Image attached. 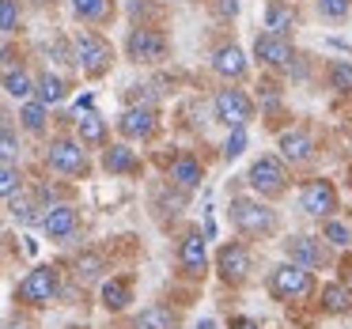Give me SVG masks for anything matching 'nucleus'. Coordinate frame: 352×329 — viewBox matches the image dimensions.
Returning <instances> with one entry per match:
<instances>
[{"mask_svg":"<svg viewBox=\"0 0 352 329\" xmlns=\"http://www.w3.org/2000/svg\"><path fill=\"white\" fill-rule=\"evenodd\" d=\"M231 223L246 238H269L276 231V212L258 197H231Z\"/></svg>","mask_w":352,"mask_h":329,"instance_id":"nucleus-1","label":"nucleus"},{"mask_svg":"<svg viewBox=\"0 0 352 329\" xmlns=\"http://www.w3.org/2000/svg\"><path fill=\"white\" fill-rule=\"evenodd\" d=\"M314 273L311 269H299L292 265V261H284V265H276L273 273H269V295L276 299V303H303V299L314 295Z\"/></svg>","mask_w":352,"mask_h":329,"instance_id":"nucleus-2","label":"nucleus"},{"mask_svg":"<svg viewBox=\"0 0 352 329\" xmlns=\"http://www.w3.org/2000/svg\"><path fill=\"white\" fill-rule=\"evenodd\" d=\"M246 185L258 193V201L284 197V190H288V167L280 163V155H261L246 170Z\"/></svg>","mask_w":352,"mask_h":329,"instance_id":"nucleus-3","label":"nucleus"},{"mask_svg":"<svg viewBox=\"0 0 352 329\" xmlns=\"http://www.w3.org/2000/svg\"><path fill=\"white\" fill-rule=\"evenodd\" d=\"M76 65H80V72H84L87 80L107 76L110 65H114V46H110L102 34L84 31V34L76 38Z\"/></svg>","mask_w":352,"mask_h":329,"instance_id":"nucleus-4","label":"nucleus"},{"mask_svg":"<svg viewBox=\"0 0 352 329\" xmlns=\"http://www.w3.org/2000/svg\"><path fill=\"white\" fill-rule=\"evenodd\" d=\"M170 42L163 31H152V27H133L129 38H125V57L137 65H160L167 61Z\"/></svg>","mask_w":352,"mask_h":329,"instance_id":"nucleus-5","label":"nucleus"},{"mask_svg":"<svg viewBox=\"0 0 352 329\" xmlns=\"http://www.w3.org/2000/svg\"><path fill=\"white\" fill-rule=\"evenodd\" d=\"M212 114L220 125L228 129H246V122L254 117V99L243 91V87H220L212 99Z\"/></svg>","mask_w":352,"mask_h":329,"instance_id":"nucleus-6","label":"nucleus"},{"mask_svg":"<svg viewBox=\"0 0 352 329\" xmlns=\"http://www.w3.org/2000/svg\"><path fill=\"white\" fill-rule=\"evenodd\" d=\"M57 291H61L57 269L38 265V269H31V273H27L23 280H19L16 299H19V303H27V306H50V303L57 299Z\"/></svg>","mask_w":352,"mask_h":329,"instance_id":"nucleus-7","label":"nucleus"},{"mask_svg":"<svg viewBox=\"0 0 352 329\" xmlns=\"http://www.w3.org/2000/svg\"><path fill=\"white\" fill-rule=\"evenodd\" d=\"M46 159H50V167L57 170L61 178H84L87 170H91V163H87V152L80 148V140H54L50 144V152H46Z\"/></svg>","mask_w":352,"mask_h":329,"instance_id":"nucleus-8","label":"nucleus"},{"mask_svg":"<svg viewBox=\"0 0 352 329\" xmlns=\"http://www.w3.org/2000/svg\"><path fill=\"white\" fill-rule=\"evenodd\" d=\"M250 269H254V258L243 242H223L220 250H216V273H220V280L231 284V288L246 284Z\"/></svg>","mask_w":352,"mask_h":329,"instance_id":"nucleus-9","label":"nucleus"},{"mask_svg":"<svg viewBox=\"0 0 352 329\" xmlns=\"http://www.w3.org/2000/svg\"><path fill=\"white\" fill-rule=\"evenodd\" d=\"M299 208H303L307 216H314V220H329V216L337 212V190L329 178H311V182H303V190H299Z\"/></svg>","mask_w":352,"mask_h":329,"instance_id":"nucleus-10","label":"nucleus"},{"mask_svg":"<svg viewBox=\"0 0 352 329\" xmlns=\"http://www.w3.org/2000/svg\"><path fill=\"white\" fill-rule=\"evenodd\" d=\"M254 61L265 65V69H292L296 65V46H292V38H280V34H258L254 38Z\"/></svg>","mask_w":352,"mask_h":329,"instance_id":"nucleus-11","label":"nucleus"},{"mask_svg":"<svg viewBox=\"0 0 352 329\" xmlns=\"http://www.w3.org/2000/svg\"><path fill=\"white\" fill-rule=\"evenodd\" d=\"M276 148H280V163H284V167H303V163H311L314 155H318V140H314L307 129L280 133Z\"/></svg>","mask_w":352,"mask_h":329,"instance_id":"nucleus-12","label":"nucleus"},{"mask_svg":"<svg viewBox=\"0 0 352 329\" xmlns=\"http://www.w3.org/2000/svg\"><path fill=\"white\" fill-rule=\"evenodd\" d=\"M284 253L299 269H322L326 265V242L318 235H292L284 238Z\"/></svg>","mask_w":352,"mask_h":329,"instance_id":"nucleus-13","label":"nucleus"},{"mask_svg":"<svg viewBox=\"0 0 352 329\" xmlns=\"http://www.w3.org/2000/svg\"><path fill=\"white\" fill-rule=\"evenodd\" d=\"M155 129H160L155 106H125V114L118 117V133L125 140H148V137H155Z\"/></svg>","mask_w":352,"mask_h":329,"instance_id":"nucleus-14","label":"nucleus"},{"mask_svg":"<svg viewBox=\"0 0 352 329\" xmlns=\"http://www.w3.org/2000/svg\"><path fill=\"white\" fill-rule=\"evenodd\" d=\"M178 265L186 276H205L208 273V246L201 231H186L182 242H178Z\"/></svg>","mask_w":352,"mask_h":329,"instance_id":"nucleus-15","label":"nucleus"},{"mask_svg":"<svg viewBox=\"0 0 352 329\" xmlns=\"http://www.w3.org/2000/svg\"><path fill=\"white\" fill-rule=\"evenodd\" d=\"M76 227H80V212L72 205H50V212L42 216V231H46V238H54V242L72 238Z\"/></svg>","mask_w":352,"mask_h":329,"instance_id":"nucleus-16","label":"nucleus"},{"mask_svg":"<svg viewBox=\"0 0 352 329\" xmlns=\"http://www.w3.org/2000/svg\"><path fill=\"white\" fill-rule=\"evenodd\" d=\"M212 69H216V76H223V80H243L246 76V54L235 46V42H223V46H216V54H212Z\"/></svg>","mask_w":352,"mask_h":329,"instance_id":"nucleus-17","label":"nucleus"},{"mask_svg":"<svg viewBox=\"0 0 352 329\" xmlns=\"http://www.w3.org/2000/svg\"><path fill=\"white\" fill-rule=\"evenodd\" d=\"M170 182L178 185V190H197L201 182H205V167H201V159L197 155H175V163H170Z\"/></svg>","mask_w":352,"mask_h":329,"instance_id":"nucleus-18","label":"nucleus"},{"mask_svg":"<svg viewBox=\"0 0 352 329\" xmlns=\"http://www.w3.org/2000/svg\"><path fill=\"white\" fill-rule=\"evenodd\" d=\"M102 167H107L110 174H137V170H140V155L133 152L129 144H110L107 152H102Z\"/></svg>","mask_w":352,"mask_h":329,"instance_id":"nucleus-19","label":"nucleus"},{"mask_svg":"<svg viewBox=\"0 0 352 329\" xmlns=\"http://www.w3.org/2000/svg\"><path fill=\"white\" fill-rule=\"evenodd\" d=\"M178 321H182L178 310H170V306H163V303H152L133 318V329H178Z\"/></svg>","mask_w":352,"mask_h":329,"instance_id":"nucleus-20","label":"nucleus"},{"mask_svg":"<svg viewBox=\"0 0 352 329\" xmlns=\"http://www.w3.org/2000/svg\"><path fill=\"white\" fill-rule=\"evenodd\" d=\"M76 133H80V144H87V148H102L110 137L107 122H102L95 110H84V114L76 117Z\"/></svg>","mask_w":352,"mask_h":329,"instance_id":"nucleus-21","label":"nucleus"},{"mask_svg":"<svg viewBox=\"0 0 352 329\" xmlns=\"http://www.w3.org/2000/svg\"><path fill=\"white\" fill-rule=\"evenodd\" d=\"M129 299H133V280L129 276H110V280L102 284V306H107L110 314L125 310Z\"/></svg>","mask_w":352,"mask_h":329,"instance_id":"nucleus-22","label":"nucleus"},{"mask_svg":"<svg viewBox=\"0 0 352 329\" xmlns=\"http://www.w3.org/2000/svg\"><path fill=\"white\" fill-rule=\"evenodd\" d=\"M322 310L326 314H349L352 310V291L344 288L341 280H329V284H322Z\"/></svg>","mask_w":352,"mask_h":329,"instance_id":"nucleus-23","label":"nucleus"},{"mask_svg":"<svg viewBox=\"0 0 352 329\" xmlns=\"http://www.w3.org/2000/svg\"><path fill=\"white\" fill-rule=\"evenodd\" d=\"M265 27H269V34L288 38V31H296V8H292V4H280V0H273V4L265 8Z\"/></svg>","mask_w":352,"mask_h":329,"instance_id":"nucleus-24","label":"nucleus"},{"mask_svg":"<svg viewBox=\"0 0 352 329\" xmlns=\"http://www.w3.org/2000/svg\"><path fill=\"white\" fill-rule=\"evenodd\" d=\"M34 95H38L42 106H54V102H61L65 95H69V87H65V80L57 76V72H42V76L34 80Z\"/></svg>","mask_w":352,"mask_h":329,"instance_id":"nucleus-25","label":"nucleus"},{"mask_svg":"<svg viewBox=\"0 0 352 329\" xmlns=\"http://www.w3.org/2000/svg\"><path fill=\"white\" fill-rule=\"evenodd\" d=\"M0 84H4V91L12 95V99H31L34 95V80H31V72H23V69H4L0 72Z\"/></svg>","mask_w":352,"mask_h":329,"instance_id":"nucleus-26","label":"nucleus"},{"mask_svg":"<svg viewBox=\"0 0 352 329\" xmlns=\"http://www.w3.org/2000/svg\"><path fill=\"white\" fill-rule=\"evenodd\" d=\"M72 8L84 23H107L114 16V0H72Z\"/></svg>","mask_w":352,"mask_h":329,"instance_id":"nucleus-27","label":"nucleus"},{"mask_svg":"<svg viewBox=\"0 0 352 329\" xmlns=\"http://www.w3.org/2000/svg\"><path fill=\"white\" fill-rule=\"evenodd\" d=\"M322 242L326 246H337V250H344V246H352V227L344 220H322Z\"/></svg>","mask_w":352,"mask_h":329,"instance_id":"nucleus-28","label":"nucleus"},{"mask_svg":"<svg viewBox=\"0 0 352 329\" xmlns=\"http://www.w3.org/2000/svg\"><path fill=\"white\" fill-rule=\"evenodd\" d=\"M46 117H50V106H42L38 99H27L23 110H19V122H23L27 133H42L46 129Z\"/></svg>","mask_w":352,"mask_h":329,"instance_id":"nucleus-29","label":"nucleus"},{"mask_svg":"<svg viewBox=\"0 0 352 329\" xmlns=\"http://www.w3.org/2000/svg\"><path fill=\"white\" fill-rule=\"evenodd\" d=\"M329 87H333V91H341V95L352 91V57L329 65Z\"/></svg>","mask_w":352,"mask_h":329,"instance_id":"nucleus-30","label":"nucleus"},{"mask_svg":"<svg viewBox=\"0 0 352 329\" xmlns=\"http://www.w3.org/2000/svg\"><path fill=\"white\" fill-rule=\"evenodd\" d=\"M19 159V137L12 129H0V167H16Z\"/></svg>","mask_w":352,"mask_h":329,"instance_id":"nucleus-31","label":"nucleus"},{"mask_svg":"<svg viewBox=\"0 0 352 329\" xmlns=\"http://www.w3.org/2000/svg\"><path fill=\"white\" fill-rule=\"evenodd\" d=\"M19 185H23V174H19L16 167H0V201L16 197Z\"/></svg>","mask_w":352,"mask_h":329,"instance_id":"nucleus-32","label":"nucleus"},{"mask_svg":"<svg viewBox=\"0 0 352 329\" xmlns=\"http://www.w3.org/2000/svg\"><path fill=\"white\" fill-rule=\"evenodd\" d=\"M8 201H12V216H16L19 223H34V220H38V212H34L38 205H34L31 197H8Z\"/></svg>","mask_w":352,"mask_h":329,"instance_id":"nucleus-33","label":"nucleus"},{"mask_svg":"<svg viewBox=\"0 0 352 329\" xmlns=\"http://www.w3.org/2000/svg\"><path fill=\"white\" fill-rule=\"evenodd\" d=\"M246 152V129H231V137L223 140V159H239V155Z\"/></svg>","mask_w":352,"mask_h":329,"instance_id":"nucleus-34","label":"nucleus"},{"mask_svg":"<svg viewBox=\"0 0 352 329\" xmlns=\"http://www.w3.org/2000/svg\"><path fill=\"white\" fill-rule=\"evenodd\" d=\"M19 27V4L16 0H0V34Z\"/></svg>","mask_w":352,"mask_h":329,"instance_id":"nucleus-35","label":"nucleus"},{"mask_svg":"<svg viewBox=\"0 0 352 329\" xmlns=\"http://www.w3.org/2000/svg\"><path fill=\"white\" fill-rule=\"evenodd\" d=\"M318 12L326 19H344L352 12V0H318Z\"/></svg>","mask_w":352,"mask_h":329,"instance_id":"nucleus-36","label":"nucleus"},{"mask_svg":"<svg viewBox=\"0 0 352 329\" xmlns=\"http://www.w3.org/2000/svg\"><path fill=\"white\" fill-rule=\"evenodd\" d=\"M99 269H102V261L95 258V253H87V258L76 261V276H84V280H95V276H99Z\"/></svg>","mask_w":352,"mask_h":329,"instance_id":"nucleus-37","label":"nucleus"},{"mask_svg":"<svg viewBox=\"0 0 352 329\" xmlns=\"http://www.w3.org/2000/svg\"><path fill=\"white\" fill-rule=\"evenodd\" d=\"M216 12H220V19H235L239 16V0H220V8Z\"/></svg>","mask_w":352,"mask_h":329,"instance_id":"nucleus-38","label":"nucleus"},{"mask_svg":"<svg viewBox=\"0 0 352 329\" xmlns=\"http://www.w3.org/2000/svg\"><path fill=\"white\" fill-rule=\"evenodd\" d=\"M341 284L352 291V258H344V261H341Z\"/></svg>","mask_w":352,"mask_h":329,"instance_id":"nucleus-39","label":"nucleus"},{"mask_svg":"<svg viewBox=\"0 0 352 329\" xmlns=\"http://www.w3.org/2000/svg\"><path fill=\"white\" fill-rule=\"evenodd\" d=\"M231 329H261L254 318H231Z\"/></svg>","mask_w":352,"mask_h":329,"instance_id":"nucleus-40","label":"nucleus"},{"mask_svg":"<svg viewBox=\"0 0 352 329\" xmlns=\"http://www.w3.org/2000/svg\"><path fill=\"white\" fill-rule=\"evenodd\" d=\"M280 4H292V0H280Z\"/></svg>","mask_w":352,"mask_h":329,"instance_id":"nucleus-41","label":"nucleus"}]
</instances>
